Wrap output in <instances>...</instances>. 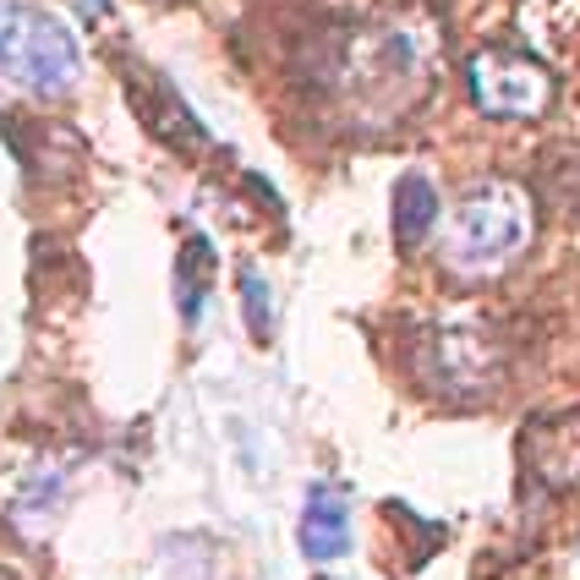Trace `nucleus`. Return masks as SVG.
<instances>
[{"label": "nucleus", "instance_id": "f257e3e1", "mask_svg": "<svg viewBox=\"0 0 580 580\" xmlns=\"http://www.w3.org/2000/svg\"><path fill=\"white\" fill-rule=\"evenodd\" d=\"M526 236H531V203H526V192H520L515 181L487 175V181H476V186L460 197V208H454V225H449V264H454V269H471V275L498 269V264H509V258L526 247Z\"/></svg>", "mask_w": 580, "mask_h": 580}, {"label": "nucleus", "instance_id": "f03ea898", "mask_svg": "<svg viewBox=\"0 0 580 580\" xmlns=\"http://www.w3.org/2000/svg\"><path fill=\"white\" fill-rule=\"evenodd\" d=\"M0 72L39 99H61L77 83V39L61 17L0 0Z\"/></svg>", "mask_w": 580, "mask_h": 580}, {"label": "nucleus", "instance_id": "7ed1b4c3", "mask_svg": "<svg viewBox=\"0 0 580 580\" xmlns=\"http://www.w3.org/2000/svg\"><path fill=\"white\" fill-rule=\"evenodd\" d=\"M471 99L487 110V116H509V121H531L548 110L554 99V77L548 66H537L531 55L509 50V44H493V50H476L471 66Z\"/></svg>", "mask_w": 580, "mask_h": 580}, {"label": "nucleus", "instance_id": "20e7f679", "mask_svg": "<svg viewBox=\"0 0 580 580\" xmlns=\"http://www.w3.org/2000/svg\"><path fill=\"white\" fill-rule=\"evenodd\" d=\"M504 362L493 351V340H482L476 329H438L422 351V378L433 384L438 395H454V400H476L498 384Z\"/></svg>", "mask_w": 580, "mask_h": 580}, {"label": "nucleus", "instance_id": "39448f33", "mask_svg": "<svg viewBox=\"0 0 580 580\" xmlns=\"http://www.w3.org/2000/svg\"><path fill=\"white\" fill-rule=\"evenodd\" d=\"M296 543L312 565H334L351 554V504L340 487L318 482L307 493V509H301V526H296Z\"/></svg>", "mask_w": 580, "mask_h": 580}, {"label": "nucleus", "instance_id": "423d86ee", "mask_svg": "<svg viewBox=\"0 0 580 580\" xmlns=\"http://www.w3.org/2000/svg\"><path fill=\"white\" fill-rule=\"evenodd\" d=\"M433 225H438L433 181L428 175H400V186H395V241H400V253L422 247L433 236Z\"/></svg>", "mask_w": 580, "mask_h": 580}, {"label": "nucleus", "instance_id": "0eeeda50", "mask_svg": "<svg viewBox=\"0 0 580 580\" xmlns=\"http://www.w3.org/2000/svg\"><path fill=\"white\" fill-rule=\"evenodd\" d=\"M241 312H247V329H253V340H275V296H269V280L247 264L241 269Z\"/></svg>", "mask_w": 580, "mask_h": 580}]
</instances>
